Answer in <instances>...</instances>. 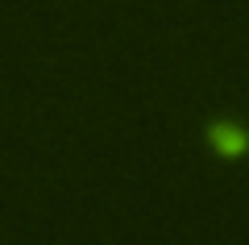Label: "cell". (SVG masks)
<instances>
[{
	"label": "cell",
	"mask_w": 249,
	"mask_h": 245,
	"mask_svg": "<svg viewBox=\"0 0 249 245\" xmlns=\"http://www.w3.org/2000/svg\"><path fill=\"white\" fill-rule=\"evenodd\" d=\"M208 146L224 162H241V158H249V129L241 121H232V116H216L208 125Z\"/></svg>",
	"instance_id": "1"
}]
</instances>
